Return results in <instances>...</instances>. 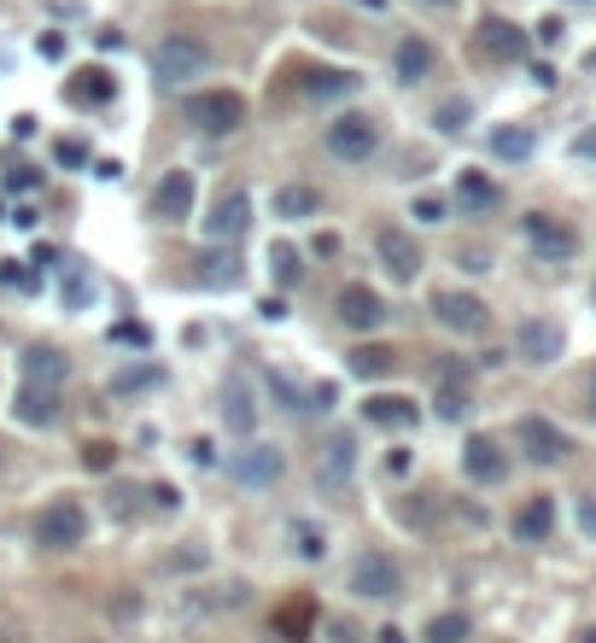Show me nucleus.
<instances>
[{
  "label": "nucleus",
  "instance_id": "obj_1",
  "mask_svg": "<svg viewBox=\"0 0 596 643\" xmlns=\"http://www.w3.org/2000/svg\"><path fill=\"white\" fill-rule=\"evenodd\" d=\"M182 112H187V124H194V129H206V135H234V129L246 124V100L234 94V89L187 94V100H182Z\"/></svg>",
  "mask_w": 596,
  "mask_h": 643
},
{
  "label": "nucleus",
  "instance_id": "obj_2",
  "mask_svg": "<svg viewBox=\"0 0 596 643\" xmlns=\"http://www.w3.org/2000/svg\"><path fill=\"white\" fill-rule=\"evenodd\" d=\"M206 65H211V47L199 42V36H164L159 47H152V77L159 82H187V77H206Z\"/></svg>",
  "mask_w": 596,
  "mask_h": 643
},
{
  "label": "nucleus",
  "instance_id": "obj_3",
  "mask_svg": "<svg viewBox=\"0 0 596 643\" xmlns=\"http://www.w3.org/2000/svg\"><path fill=\"white\" fill-rule=\"evenodd\" d=\"M82 538H89V510H82L77 498H54L36 515V545L42 550H77Z\"/></svg>",
  "mask_w": 596,
  "mask_h": 643
},
{
  "label": "nucleus",
  "instance_id": "obj_4",
  "mask_svg": "<svg viewBox=\"0 0 596 643\" xmlns=\"http://www.w3.org/2000/svg\"><path fill=\"white\" fill-rule=\"evenodd\" d=\"M374 147H381V124H374L369 112H346V117H334V124H328V152H334V159L369 164Z\"/></svg>",
  "mask_w": 596,
  "mask_h": 643
},
{
  "label": "nucleus",
  "instance_id": "obj_5",
  "mask_svg": "<svg viewBox=\"0 0 596 643\" xmlns=\"http://www.w3.org/2000/svg\"><path fill=\"white\" fill-rule=\"evenodd\" d=\"M351 591H357V597H369V603H392L404 591V568L392 562L386 550H363L351 562Z\"/></svg>",
  "mask_w": 596,
  "mask_h": 643
},
{
  "label": "nucleus",
  "instance_id": "obj_6",
  "mask_svg": "<svg viewBox=\"0 0 596 643\" xmlns=\"http://www.w3.org/2000/svg\"><path fill=\"white\" fill-rule=\"evenodd\" d=\"M521 234H526V246H533V258H544V264H568L579 252V234L561 223V217H550V211H533L521 223Z\"/></svg>",
  "mask_w": 596,
  "mask_h": 643
},
{
  "label": "nucleus",
  "instance_id": "obj_7",
  "mask_svg": "<svg viewBox=\"0 0 596 643\" xmlns=\"http://www.w3.org/2000/svg\"><path fill=\"white\" fill-rule=\"evenodd\" d=\"M433 316L445 322L451 334H463V340H474V334H486V328H491V311H486V299H474V293H456V287H445V293H433Z\"/></svg>",
  "mask_w": 596,
  "mask_h": 643
},
{
  "label": "nucleus",
  "instance_id": "obj_8",
  "mask_svg": "<svg viewBox=\"0 0 596 643\" xmlns=\"http://www.w3.org/2000/svg\"><path fill=\"white\" fill-rule=\"evenodd\" d=\"M374 252H381V264H386L392 281H416L421 276V246H416L410 229L381 223V229H374Z\"/></svg>",
  "mask_w": 596,
  "mask_h": 643
},
{
  "label": "nucleus",
  "instance_id": "obj_9",
  "mask_svg": "<svg viewBox=\"0 0 596 643\" xmlns=\"http://www.w3.org/2000/svg\"><path fill=\"white\" fill-rule=\"evenodd\" d=\"M334 311H339V322H346L351 334H374V328L386 322V299L374 293L369 281H351V287H339Z\"/></svg>",
  "mask_w": 596,
  "mask_h": 643
},
{
  "label": "nucleus",
  "instance_id": "obj_10",
  "mask_svg": "<svg viewBox=\"0 0 596 643\" xmlns=\"http://www.w3.org/2000/svg\"><path fill=\"white\" fill-rule=\"evenodd\" d=\"M515 351L526 363H556L561 351H568V334H561V322H550V316H526L521 328H515Z\"/></svg>",
  "mask_w": 596,
  "mask_h": 643
},
{
  "label": "nucleus",
  "instance_id": "obj_11",
  "mask_svg": "<svg viewBox=\"0 0 596 643\" xmlns=\"http://www.w3.org/2000/svg\"><path fill=\"white\" fill-rule=\"evenodd\" d=\"M515 439H521V451L533 456L538 468H556L561 456H568L573 445H568V433L556 428V421H544V416H521V428H515Z\"/></svg>",
  "mask_w": 596,
  "mask_h": 643
},
{
  "label": "nucleus",
  "instance_id": "obj_12",
  "mask_svg": "<svg viewBox=\"0 0 596 643\" xmlns=\"http://www.w3.org/2000/svg\"><path fill=\"white\" fill-rule=\"evenodd\" d=\"M194 199H199L194 171H170L159 188H152V217H159V223H182V217H194Z\"/></svg>",
  "mask_w": 596,
  "mask_h": 643
},
{
  "label": "nucleus",
  "instance_id": "obj_13",
  "mask_svg": "<svg viewBox=\"0 0 596 643\" xmlns=\"http://www.w3.org/2000/svg\"><path fill=\"white\" fill-rule=\"evenodd\" d=\"M463 474H468V480H480V486H498L509 474V451L491 433H474L463 445Z\"/></svg>",
  "mask_w": 596,
  "mask_h": 643
},
{
  "label": "nucleus",
  "instance_id": "obj_14",
  "mask_svg": "<svg viewBox=\"0 0 596 643\" xmlns=\"http://www.w3.org/2000/svg\"><path fill=\"white\" fill-rule=\"evenodd\" d=\"M351 474H357V439H351V433H334L328 451H322V463H316L322 492H346Z\"/></svg>",
  "mask_w": 596,
  "mask_h": 643
},
{
  "label": "nucleus",
  "instance_id": "obj_15",
  "mask_svg": "<svg viewBox=\"0 0 596 643\" xmlns=\"http://www.w3.org/2000/svg\"><path fill=\"white\" fill-rule=\"evenodd\" d=\"M234 480L241 486H276L281 474H287V463H281V451H269V445H246V451H234Z\"/></svg>",
  "mask_w": 596,
  "mask_h": 643
},
{
  "label": "nucleus",
  "instance_id": "obj_16",
  "mask_svg": "<svg viewBox=\"0 0 596 643\" xmlns=\"http://www.w3.org/2000/svg\"><path fill=\"white\" fill-rule=\"evenodd\" d=\"M258 393H252V381L246 375H229V386H223V421H229V433H252L258 428Z\"/></svg>",
  "mask_w": 596,
  "mask_h": 643
},
{
  "label": "nucleus",
  "instance_id": "obj_17",
  "mask_svg": "<svg viewBox=\"0 0 596 643\" xmlns=\"http://www.w3.org/2000/svg\"><path fill=\"white\" fill-rule=\"evenodd\" d=\"M246 223H252V199H246L241 188H234V194H223V199L211 206V217H206V234H211V241H241Z\"/></svg>",
  "mask_w": 596,
  "mask_h": 643
},
{
  "label": "nucleus",
  "instance_id": "obj_18",
  "mask_svg": "<svg viewBox=\"0 0 596 643\" xmlns=\"http://www.w3.org/2000/svg\"><path fill=\"white\" fill-rule=\"evenodd\" d=\"M474 42H480V54L486 59H526V30L521 24H509V19H480V36H474Z\"/></svg>",
  "mask_w": 596,
  "mask_h": 643
},
{
  "label": "nucleus",
  "instance_id": "obj_19",
  "mask_svg": "<svg viewBox=\"0 0 596 643\" xmlns=\"http://www.w3.org/2000/svg\"><path fill=\"white\" fill-rule=\"evenodd\" d=\"M468 410H474L468 369H463V363H439V416H445V421H463Z\"/></svg>",
  "mask_w": 596,
  "mask_h": 643
},
{
  "label": "nucleus",
  "instance_id": "obj_20",
  "mask_svg": "<svg viewBox=\"0 0 596 643\" xmlns=\"http://www.w3.org/2000/svg\"><path fill=\"white\" fill-rule=\"evenodd\" d=\"M19 421H24V428H54V421H59V386L24 381V393H19Z\"/></svg>",
  "mask_w": 596,
  "mask_h": 643
},
{
  "label": "nucleus",
  "instance_id": "obj_21",
  "mask_svg": "<svg viewBox=\"0 0 596 643\" xmlns=\"http://www.w3.org/2000/svg\"><path fill=\"white\" fill-rule=\"evenodd\" d=\"M498 199H503V188H498L491 176H480V171H463V176H456V206H463L468 217L498 211Z\"/></svg>",
  "mask_w": 596,
  "mask_h": 643
},
{
  "label": "nucleus",
  "instance_id": "obj_22",
  "mask_svg": "<svg viewBox=\"0 0 596 643\" xmlns=\"http://www.w3.org/2000/svg\"><path fill=\"white\" fill-rule=\"evenodd\" d=\"M276 217H287V223H311V217H322V194L311 188V182H281Z\"/></svg>",
  "mask_w": 596,
  "mask_h": 643
},
{
  "label": "nucleus",
  "instance_id": "obj_23",
  "mask_svg": "<svg viewBox=\"0 0 596 643\" xmlns=\"http://www.w3.org/2000/svg\"><path fill=\"white\" fill-rule=\"evenodd\" d=\"M392 71H398V82H428L433 77V47L421 36H404L392 47Z\"/></svg>",
  "mask_w": 596,
  "mask_h": 643
},
{
  "label": "nucleus",
  "instance_id": "obj_24",
  "mask_svg": "<svg viewBox=\"0 0 596 643\" xmlns=\"http://www.w3.org/2000/svg\"><path fill=\"white\" fill-rule=\"evenodd\" d=\"M550 533H556V498H533L515 515V538H521V545H544Z\"/></svg>",
  "mask_w": 596,
  "mask_h": 643
},
{
  "label": "nucleus",
  "instance_id": "obj_25",
  "mask_svg": "<svg viewBox=\"0 0 596 643\" xmlns=\"http://www.w3.org/2000/svg\"><path fill=\"white\" fill-rule=\"evenodd\" d=\"M363 416L374 421V428H386V433H398V428H416V404H410V398H398V393H381V398H369V404H363Z\"/></svg>",
  "mask_w": 596,
  "mask_h": 643
},
{
  "label": "nucleus",
  "instance_id": "obj_26",
  "mask_svg": "<svg viewBox=\"0 0 596 643\" xmlns=\"http://www.w3.org/2000/svg\"><path fill=\"white\" fill-rule=\"evenodd\" d=\"M65 369H71V363H65V351L36 346V351L24 358V381H36V386H59V381H65Z\"/></svg>",
  "mask_w": 596,
  "mask_h": 643
},
{
  "label": "nucleus",
  "instance_id": "obj_27",
  "mask_svg": "<svg viewBox=\"0 0 596 643\" xmlns=\"http://www.w3.org/2000/svg\"><path fill=\"white\" fill-rule=\"evenodd\" d=\"M398 369V351L392 346H357L351 351V375L357 381H381V375H392Z\"/></svg>",
  "mask_w": 596,
  "mask_h": 643
},
{
  "label": "nucleus",
  "instance_id": "obj_28",
  "mask_svg": "<svg viewBox=\"0 0 596 643\" xmlns=\"http://www.w3.org/2000/svg\"><path fill=\"white\" fill-rule=\"evenodd\" d=\"M533 129H521V124H503L498 135H491V152H498L503 164H521V159H533Z\"/></svg>",
  "mask_w": 596,
  "mask_h": 643
},
{
  "label": "nucleus",
  "instance_id": "obj_29",
  "mask_svg": "<svg viewBox=\"0 0 596 643\" xmlns=\"http://www.w3.org/2000/svg\"><path fill=\"white\" fill-rule=\"evenodd\" d=\"M65 94H71V106H106V100H112V77L106 71H82Z\"/></svg>",
  "mask_w": 596,
  "mask_h": 643
},
{
  "label": "nucleus",
  "instance_id": "obj_30",
  "mask_svg": "<svg viewBox=\"0 0 596 643\" xmlns=\"http://www.w3.org/2000/svg\"><path fill=\"white\" fill-rule=\"evenodd\" d=\"M351 89H357L351 71H311V77H304V94H316V100H339Z\"/></svg>",
  "mask_w": 596,
  "mask_h": 643
},
{
  "label": "nucleus",
  "instance_id": "obj_31",
  "mask_svg": "<svg viewBox=\"0 0 596 643\" xmlns=\"http://www.w3.org/2000/svg\"><path fill=\"white\" fill-rule=\"evenodd\" d=\"M468 632H474V626H468V615H456V608L428 620V643H468Z\"/></svg>",
  "mask_w": 596,
  "mask_h": 643
},
{
  "label": "nucleus",
  "instance_id": "obj_32",
  "mask_svg": "<svg viewBox=\"0 0 596 643\" xmlns=\"http://www.w3.org/2000/svg\"><path fill=\"white\" fill-rule=\"evenodd\" d=\"M269 276H276L281 287H299V281H304L299 252H293V246H269Z\"/></svg>",
  "mask_w": 596,
  "mask_h": 643
},
{
  "label": "nucleus",
  "instance_id": "obj_33",
  "mask_svg": "<svg viewBox=\"0 0 596 643\" xmlns=\"http://www.w3.org/2000/svg\"><path fill=\"white\" fill-rule=\"evenodd\" d=\"M468 117H474L468 100H445V106L433 112V124H439V135H463V129H468Z\"/></svg>",
  "mask_w": 596,
  "mask_h": 643
},
{
  "label": "nucleus",
  "instance_id": "obj_34",
  "mask_svg": "<svg viewBox=\"0 0 596 643\" xmlns=\"http://www.w3.org/2000/svg\"><path fill=\"white\" fill-rule=\"evenodd\" d=\"M94 304V281L82 269H65V311H89Z\"/></svg>",
  "mask_w": 596,
  "mask_h": 643
},
{
  "label": "nucleus",
  "instance_id": "obj_35",
  "mask_svg": "<svg viewBox=\"0 0 596 643\" xmlns=\"http://www.w3.org/2000/svg\"><path fill=\"white\" fill-rule=\"evenodd\" d=\"M293 538H299V556H304V562H322V556H328V533H316L311 521H293Z\"/></svg>",
  "mask_w": 596,
  "mask_h": 643
},
{
  "label": "nucleus",
  "instance_id": "obj_36",
  "mask_svg": "<svg viewBox=\"0 0 596 643\" xmlns=\"http://www.w3.org/2000/svg\"><path fill=\"white\" fill-rule=\"evenodd\" d=\"M152 386H159V369H124V375L112 381V393L129 398V393H152Z\"/></svg>",
  "mask_w": 596,
  "mask_h": 643
},
{
  "label": "nucleus",
  "instance_id": "obj_37",
  "mask_svg": "<svg viewBox=\"0 0 596 643\" xmlns=\"http://www.w3.org/2000/svg\"><path fill=\"white\" fill-rule=\"evenodd\" d=\"M117 463V445H112V439H94V445H82V468H89V474H106Z\"/></svg>",
  "mask_w": 596,
  "mask_h": 643
},
{
  "label": "nucleus",
  "instance_id": "obj_38",
  "mask_svg": "<svg viewBox=\"0 0 596 643\" xmlns=\"http://www.w3.org/2000/svg\"><path fill=\"white\" fill-rule=\"evenodd\" d=\"M54 159L65 164V171H82V164H89V147H82V141H59Z\"/></svg>",
  "mask_w": 596,
  "mask_h": 643
},
{
  "label": "nucleus",
  "instance_id": "obj_39",
  "mask_svg": "<svg viewBox=\"0 0 596 643\" xmlns=\"http://www.w3.org/2000/svg\"><path fill=\"white\" fill-rule=\"evenodd\" d=\"M416 223H445V199L421 194V199H416Z\"/></svg>",
  "mask_w": 596,
  "mask_h": 643
},
{
  "label": "nucleus",
  "instance_id": "obj_40",
  "mask_svg": "<svg viewBox=\"0 0 596 643\" xmlns=\"http://www.w3.org/2000/svg\"><path fill=\"white\" fill-rule=\"evenodd\" d=\"M304 620H311V608H304V603H293V608H287V615H281L276 626H281L287 638H299V632H304Z\"/></svg>",
  "mask_w": 596,
  "mask_h": 643
},
{
  "label": "nucleus",
  "instance_id": "obj_41",
  "mask_svg": "<svg viewBox=\"0 0 596 643\" xmlns=\"http://www.w3.org/2000/svg\"><path fill=\"white\" fill-rule=\"evenodd\" d=\"M579 533H585L591 545H596V498H585V503H579Z\"/></svg>",
  "mask_w": 596,
  "mask_h": 643
},
{
  "label": "nucleus",
  "instance_id": "obj_42",
  "mask_svg": "<svg viewBox=\"0 0 596 643\" xmlns=\"http://www.w3.org/2000/svg\"><path fill=\"white\" fill-rule=\"evenodd\" d=\"M561 30H568L561 19H544V24H538V42H544V47H556V42H561Z\"/></svg>",
  "mask_w": 596,
  "mask_h": 643
},
{
  "label": "nucleus",
  "instance_id": "obj_43",
  "mask_svg": "<svg viewBox=\"0 0 596 643\" xmlns=\"http://www.w3.org/2000/svg\"><path fill=\"white\" fill-rule=\"evenodd\" d=\"M579 159H596V129H579V141H573Z\"/></svg>",
  "mask_w": 596,
  "mask_h": 643
},
{
  "label": "nucleus",
  "instance_id": "obj_44",
  "mask_svg": "<svg viewBox=\"0 0 596 643\" xmlns=\"http://www.w3.org/2000/svg\"><path fill=\"white\" fill-rule=\"evenodd\" d=\"M117 340H129V346H147V328H141V322H124V328H117Z\"/></svg>",
  "mask_w": 596,
  "mask_h": 643
},
{
  "label": "nucleus",
  "instance_id": "obj_45",
  "mask_svg": "<svg viewBox=\"0 0 596 643\" xmlns=\"http://www.w3.org/2000/svg\"><path fill=\"white\" fill-rule=\"evenodd\" d=\"M152 503H159V510H176L182 498H176V486H152Z\"/></svg>",
  "mask_w": 596,
  "mask_h": 643
},
{
  "label": "nucleus",
  "instance_id": "obj_46",
  "mask_svg": "<svg viewBox=\"0 0 596 643\" xmlns=\"http://www.w3.org/2000/svg\"><path fill=\"white\" fill-rule=\"evenodd\" d=\"M12 188L30 194V188H36V171H24V164H19V171H12Z\"/></svg>",
  "mask_w": 596,
  "mask_h": 643
},
{
  "label": "nucleus",
  "instance_id": "obj_47",
  "mask_svg": "<svg viewBox=\"0 0 596 643\" xmlns=\"http://www.w3.org/2000/svg\"><path fill=\"white\" fill-rule=\"evenodd\" d=\"M334 643H363V638H357V632H351V626H346V620H339V626H334Z\"/></svg>",
  "mask_w": 596,
  "mask_h": 643
},
{
  "label": "nucleus",
  "instance_id": "obj_48",
  "mask_svg": "<svg viewBox=\"0 0 596 643\" xmlns=\"http://www.w3.org/2000/svg\"><path fill=\"white\" fill-rule=\"evenodd\" d=\"M374 638H381V643H404V632H398V626H381V632H374Z\"/></svg>",
  "mask_w": 596,
  "mask_h": 643
},
{
  "label": "nucleus",
  "instance_id": "obj_49",
  "mask_svg": "<svg viewBox=\"0 0 596 643\" xmlns=\"http://www.w3.org/2000/svg\"><path fill=\"white\" fill-rule=\"evenodd\" d=\"M585 404H591V421H596V369H591V386H585Z\"/></svg>",
  "mask_w": 596,
  "mask_h": 643
},
{
  "label": "nucleus",
  "instance_id": "obj_50",
  "mask_svg": "<svg viewBox=\"0 0 596 643\" xmlns=\"http://www.w3.org/2000/svg\"><path fill=\"white\" fill-rule=\"evenodd\" d=\"M579 643H596V626H585V632H579Z\"/></svg>",
  "mask_w": 596,
  "mask_h": 643
},
{
  "label": "nucleus",
  "instance_id": "obj_51",
  "mask_svg": "<svg viewBox=\"0 0 596 643\" xmlns=\"http://www.w3.org/2000/svg\"><path fill=\"white\" fill-rule=\"evenodd\" d=\"M428 7H456V0H428Z\"/></svg>",
  "mask_w": 596,
  "mask_h": 643
},
{
  "label": "nucleus",
  "instance_id": "obj_52",
  "mask_svg": "<svg viewBox=\"0 0 596 643\" xmlns=\"http://www.w3.org/2000/svg\"><path fill=\"white\" fill-rule=\"evenodd\" d=\"M573 7H591V0H573Z\"/></svg>",
  "mask_w": 596,
  "mask_h": 643
}]
</instances>
